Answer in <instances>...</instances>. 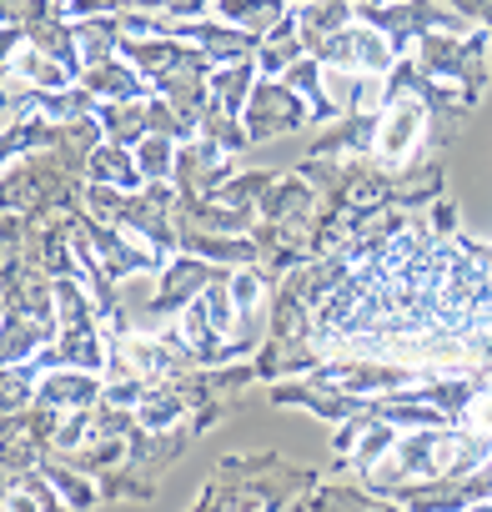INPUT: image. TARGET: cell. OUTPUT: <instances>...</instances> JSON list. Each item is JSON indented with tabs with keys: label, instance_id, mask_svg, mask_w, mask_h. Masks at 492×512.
Returning a JSON list of instances; mask_svg holds the SVG:
<instances>
[{
	"label": "cell",
	"instance_id": "17",
	"mask_svg": "<svg viewBox=\"0 0 492 512\" xmlns=\"http://www.w3.org/2000/svg\"><path fill=\"white\" fill-rule=\"evenodd\" d=\"M86 181H101V186H121V191H141V186H146V171H141V161H136V151H131V146L101 141V146L91 151Z\"/></svg>",
	"mask_w": 492,
	"mask_h": 512
},
{
	"label": "cell",
	"instance_id": "28",
	"mask_svg": "<svg viewBox=\"0 0 492 512\" xmlns=\"http://www.w3.org/2000/svg\"><path fill=\"white\" fill-rule=\"evenodd\" d=\"M121 36H126L121 16H86V21H76V46H81L86 66L121 56Z\"/></svg>",
	"mask_w": 492,
	"mask_h": 512
},
{
	"label": "cell",
	"instance_id": "37",
	"mask_svg": "<svg viewBox=\"0 0 492 512\" xmlns=\"http://www.w3.org/2000/svg\"><path fill=\"white\" fill-rule=\"evenodd\" d=\"M442 6H452V11L467 16L472 26H487V31H492V0H442Z\"/></svg>",
	"mask_w": 492,
	"mask_h": 512
},
{
	"label": "cell",
	"instance_id": "7",
	"mask_svg": "<svg viewBox=\"0 0 492 512\" xmlns=\"http://www.w3.org/2000/svg\"><path fill=\"white\" fill-rule=\"evenodd\" d=\"M221 272H231V267H216V262H206V256H196V251H176L171 262L156 272V292H151V307H146V332H156L161 322L181 317Z\"/></svg>",
	"mask_w": 492,
	"mask_h": 512
},
{
	"label": "cell",
	"instance_id": "34",
	"mask_svg": "<svg viewBox=\"0 0 492 512\" xmlns=\"http://www.w3.org/2000/svg\"><path fill=\"white\" fill-rule=\"evenodd\" d=\"M427 221H432V231H437L442 241H452V236H457V201L442 191V196L427 206Z\"/></svg>",
	"mask_w": 492,
	"mask_h": 512
},
{
	"label": "cell",
	"instance_id": "30",
	"mask_svg": "<svg viewBox=\"0 0 492 512\" xmlns=\"http://www.w3.org/2000/svg\"><path fill=\"white\" fill-rule=\"evenodd\" d=\"M156 492H161L156 477H141V472H131L126 462L101 477V502H156Z\"/></svg>",
	"mask_w": 492,
	"mask_h": 512
},
{
	"label": "cell",
	"instance_id": "26",
	"mask_svg": "<svg viewBox=\"0 0 492 512\" xmlns=\"http://www.w3.org/2000/svg\"><path fill=\"white\" fill-rule=\"evenodd\" d=\"M297 21H302V41L312 51L317 41H327L332 31H342V26L357 21V0H302Z\"/></svg>",
	"mask_w": 492,
	"mask_h": 512
},
{
	"label": "cell",
	"instance_id": "5",
	"mask_svg": "<svg viewBox=\"0 0 492 512\" xmlns=\"http://www.w3.org/2000/svg\"><path fill=\"white\" fill-rule=\"evenodd\" d=\"M241 121H246V131H252V141H257V146H262V141L297 136V131L317 126L312 101H307L292 81H282V76H262V81H257V91H252V101H246Z\"/></svg>",
	"mask_w": 492,
	"mask_h": 512
},
{
	"label": "cell",
	"instance_id": "21",
	"mask_svg": "<svg viewBox=\"0 0 492 512\" xmlns=\"http://www.w3.org/2000/svg\"><path fill=\"white\" fill-rule=\"evenodd\" d=\"M0 507H6V512H61L66 502H61L56 482L46 477V467H36V472H26V477L0 487Z\"/></svg>",
	"mask_w": 492,
	"mask_h": 512
},
{
	"label": "cell",
	"instance_id": "1",
	"mask_svg": "<svg viewBox=\"0 0 492 512\" xmlns=\"http://www.w3.org/2000/svg\"><path fill=\"white\" fill-rule=\"evenodd\" d=\"M317 482H322L317 467L287 462L277 447L226 452V457L216 462L211 482L201 487L196 507H201V512H211V507H226V512H241V507H297Z\"/></svg>",
	"mask_w": 492,
	"mask_h": 512
},
{
	"label": "cell",
	"instance_id": "27",
	"mask_svg": "<svg viewBox=\"0 0 492 512\" xmlns=\"http://www.w3.org/2000/svg\"><path fill=\"white\" fill-rule=\"evenodd\" d=\"M41 467H46V477L56 482V492H61V502H66V507H76V512H81V507H96V502H101V477L81 472V467H76V462H66L61 452H46V462H41Z\"/></svg>",
	"mask_w": 492,
	"mask_h": 512
},
{
	"label": "cell",
	"instance_id": "3",
	"mask_svg": "<svg viewBox=\"0 0 492 512\" xmlns=\"http://www.w3.org/2000/svg\"><path fill=\"white\" fill-rule=\"evenodd\" d=\"M487 51H492V31H487V26H472V31H427V36L412 46V61H417L432 81L452 86V91L477 111V101L487 96V81H492Z\"/></svg>",
	"mask_w": 492,
	"mask_h": 512
},
{
	"label": "cell",
	"instance_id": "31",
	"mask_svg": "<svg viewBox=\"0 0 492 512\" xmlns=\"http://www.w3.org/2000/svg\"><path fill=\"white\" fill-rule=\"evenodd\" d=\"M41 367L36 362H6V382H0V407L16 412V407H31L36 392H41Z\"/></svg>",
	"mask_w": 492,
	"mask_h": 512
},
{
	"label": "cell",
	"instance_id": "24",
	"mask_svg": "<svg viewBox=\"0 0 492 512\" xmlns=\"http://www.w3.org/2000/svg\"><path fill=\"white\" fill-rule=\"evenodd\" d=\"M96 116H101V126H106V141H116V146H131V151H136V146L151 136L146 96H141V101H101Z\"/></svg>",
	"mask_w": 492,
	"mask_h": 512
},
{
	"label": "cell",
	"instance_id": "12",
	"mask_svg": "<svg viewBox=\"0 0 492 512\" xmlns=\"http://www.w3.org/2000/svg\"><path fill=\"white\" fill-rule=\"evenodd\" d=\"M81 86H86L96 101H141V96L156 91V86H151L126 56H111V61L86 66V71H81Z\"/></svg>",
	"mask_w": 492,
	"mask_h": 512
},
{
	"label": "cell",
	"instance_id": "36",
	"mask_svg": "<svg viewBox=\"0 0 492 512\" xmlns=\"http://www.w3.org/2000/svg\"><path fill=\"white\" fill-rule=\"evenodd\" d=\"M462 427H477V432H492V382L472 397V407H467V417H462Z\"/></svg>",
	"mask_w": 492,
	"mask_h": 512
},
{
	"label": "cell",
	"instance_id": "6",
	"mask_svg": "<svg viewBox=\"0 0 492 512\" xmlns=\"http://www.w3.org/2000/svg\"><path fill=\"white\" fill-rule=\"evenodd\" d=\"M372 156L382 166H417L432 156V116L422 101L402 96V101H387L382 106V121H377V141H372Z\"/></svg>",
	"mask_w": 492,
	"mask_h": 512
},
{
	"label": "cell",
	"instance_id": "39",
	"mask_svg": "<svg viewBox=\"0 0 492 512\" xmlns=\"http://www.w3.org/2000/svg\"><path fill=\"white\" fill-rule=\"evenodd\" d=\"M297 6H302V0H297Z\"/></svg>",
	"mask_w": 492,
	"mask_h": 512
},
{
	"label": "cell",
	"instance_id": "4",
	"mask_svg": "<svg viewBox=\"0 0 492 512\" xmlns=\"http://www.w3.org/2000/svg\"><path fill=\"white\" fill-rule=\"evenodd\" d=\"M86 201V176L71 171L56 151H26L6 161V206L26 211L31 221H46L56 211H71Z\"/></svg>",
	"mask_w": 492,
	"mask_h": 512
},
{
	"label": "cell",
	"instance_id": "18",
	"mask_svg": "<svg viewBox=\"0 0 492 512\" xmlns=\"http://www.w3.org/2000/svg\"><path fill=\"white\" fill-rule=\"evenodd\" d=\"M257 81H262L257 56L231 61V66H216V71H211V106H221V111L241 116V111H246V101H252V91H257Z\"/></svg>",
	"mask_w": 492,
	"mask_h": 512
},
{
	"label": "cell",
	"instance_id": "20",
	"mask_svg": "<svg viewBox=\"0 0 492 512\" xmlns=\"http://www.w3.org/2000/svg\"><path fill=\"white\" fill-rule=\"evenodd\" d=\"M56 342V327L31 317V312H16L6 307V332H0V347H6V362H31L41 347Z\"/></svg>",
	"mask_w": 492,
	"mask_h": 512
},
{
	"label": "cell",
	"instance_id": "8",
	"mask_svg": "<svg viewBox=\"0 0 492 512\" xmlns=\"http://www.w3.org/2000/svg\"><path fill=\"white\" fill-rule=\"evenodd\" d=\"M317 216H322V191L292 166L277 171V181L262 196V221H272L282 236H292L307 256H312V236H317Z\"/></svg>",
	"mask_w": 492,
	"mask_h": 512
},
{
	"label": "cell",
	"instance_id": "19",
	"mask_svg": "<svg viewBox=\"0 0 492 512\" xmlns=\"http://www.w3.org/2000/svg\"><path fill=\"white\" fill-rule=\"evenodd\" d=\"M302 56H307V41H302V21H297V11H292L287 21H277V26L262 36L257 66H262V76H287L292 61H302Z\"/></svg>",
	"mask_w": 492,
	"mask_h": 512
},
{
	"label": "cell",
	"instance_id": "35",
	"mask_svg": "<svg viewBox=\"0 0 492 512\" xmlns=\"http://www.w3.org/2000/svg\"><path fill=\"white\" fill-rule=\"evenodd\" d=\"M126 0H66V16L71 21H86V16H121Z\"/></svg>",
	"mask_w": 492,
	"mask_h": 512
},
{
	"label": "cell",
	"instance_id": "15",
	"mask_svg": "<svg viewBox=\"0 0 492 512\" xmlns=\"http://www.w3.org/2000/svg\"><path fill=\"white\" fill-rule=\"evenodd\" d=\"M181 241V251H196V256H206V262H216V267H257V236L246 231V236H226V231H181L176 236Z\"/></svg>",
	"mask_w": 492,
	"mask_h": 512
},
{
	"label": "cell",
	"instance_id": "11",
	"mask_svg": "<svg viewBox=\"0 0 492 512\" xmlns=\"http://www.w3.org/2000/svg\"><path fill=\"white\" fill-rule=\"evenodd\" d=\"M41 402L61 407V412H86L106 397V372H86V367H51L41 377Z\"/></svg>",
	"mask_w": 492,
	"mask_h": 512
},
{
	"label": "cell",
	"instance_id": "32",
	"mask_svg": "<svg viewBox=\"0 0 492 512\" xmlns=\"http://www.w3.org/2000/svg\"><path fill=\"white\" fill-rule=\"evenodd\" d=\"M176 151H181V141H176V136L151 131V136L136 146V161H141L146 181H171V176H176Z\"/></svg>",
	"mask_w": 492,
	"mask_h": 512
},
{
	"label": "cell",
	"instance_id": "13",
	"mask_svg": "<svg viewBox=\"0 0 492 512\" xmlns=\"http://www.w3.org/2000/svg\"><path fill=\"white\" fill-rule=\"evenodd\" d=\"M377 121H382V111H352V116L322 126V136L312 141L307 156H362L377 141Z\"/></svg>",
	"mask_w": 492,
	"mask_h": 512
},
{
	"label": "cell",
	"instance_id": "10",
	"mask_svg": "<svg viewBox=\"0 0 492 512\" xmlns=\"http://www.w3.org/2000/svg\"><path fill=\"white\" fill-rule=\"evenodd\" d=\"M236 166V151H226V146H216V141H206L201 131L191 136V141H181V151H176V191H196V196H211L226 176H236L231 171Z\"/></svg>",
	"mask_w": 492,
	"mask_h": 512
},
{
	"label": "cell",
	"instance_id": "33",
	"mask_svg": "<svg viewBox=\"0 0 492 512\" xmlns=\"http://www.w3.org/2000/svg\"><path fill=\"white\" fill-rule=\"evenodd\" d=\"M131 11H161V16H176V21H196V16L216 11V0H136Z\"/></svg>",
	"mask_w": 492,
	"mask_h": 512
},
{
	"label": "cell",
	"instance_id": "23",
	"mask_svg": "<svg viewBox=\"0 0 492 512\" xmlns=\"http://www.w3.org/2000/svg\"><path fill=\"white\" fill-rule=\"evenodd\" d=\"M26 41H31L36 51H46V56L66 61L76 76L86 71L81 46H76V21H71V16H46V21H31V26H26Z\"/></svg>",
	"mask_w": 492,
	"mask_h": 512
},
{
	"label": "cell",
	"instance_id": "38",
	"mask_svg": "<svg viewBox=\"0 0 492 512\" xmlns=\"http://www.w3.org/2000/svg\"><path fill=\"white\" fill-rule=\"evenodd\" d=\"M357 6H387V0H357Z\"/></svg>",
	"mask_w": 492,
	"mask_h": 512
},
{
	"label": "cell",
	"instance_id": "22",
	"mask_svg": "<svg viewBox=\"0 0 492 512\" xmlns=\"http://www.w3.org/2000/svg\"><path fill=\"white\" fill-rule=\"evenodd\" d=\"M297 11V0H216V11L211 16H221V21H231V26H241V31H257V36H267L277 21H287Z\"/></svg>",
	"mask_w": 492,
	"mask_h": 512
},
{
	"label": "cell",
	"instance_id": "16",
	"mask_svg": "<svg viewBox=\"0 0 492 512\" xmlns=\"http://www.w3.org/2000/svg\"><path fill=\"white\" fill-rule=\"evenodd\" d=\"M397 437H402V427L392 422V417H382L377 407H372V417H367V427H362V437L352 442V452L347 457H337V472H352V477H362V472H372L392 447H397Z\"/></svg>",
	"mask_w": 492,
	"mask_h": 512
},
{
	"label": "cell",
	"instance_id": "14",
	"mask_svg": "<svg viewBox=\"0 0 492 512\" xmlns=\"http://www.w3.org/2000/svg\"><path fill=\"white\" fill-rule=\"evenodd\" d=\"M6 76H16V81H26V86H41V91H66V86L81 81L66 61L36 51L31 41H21L16 51H6Z\"/></svg>",
	"mask_w": 492,
	"mask_h": 512
},
{
	"label": "cell",
	"instance_id": "29",
	"mask_svg": "<svg viewBox=\"0 0 492 512\" xmlns=\"http://www.w3.org/2000/svg\"><path fill=\"white\" fill-rule=\"evenodd\" d=\"M201 136L216 141V146H226V151H236V156H246V151L257 146L252 131H246V121L231 116V111H221V106H206V111H201Z\"/></svg>",
	"mask_w": 492,
	"mask_h": 512
},
{
	"label": "cell",
	"instance_id": "9",
	"mask_svg": "<svg viewBox=\"0 0 492 512\" xmlns=\"http://www.w3.org/2000/svg\"><path fill=\"white\" fill-rule=\"evenodd\" d=\"M312 56H317L322 66H352V71H377V76H387V71L397 66L392 41H387L377 26H367V21H352V26L332 31L327 41L312 46Z\"/></svg>",
	"mask_w": 492,
	"mask_h": 512
},
{
	"label": "cell",
	"instance_id": "2",
	"mask_svg": "<svg viewBox=\"0 0 492 512\" xmlns=\"http://www.w3.org/2000/svg\"><path fill=\"white\" fill-rule=\"evenodd\" d=\"M86 206L116 226H126L136 241H146L161 262L181 251L176 241V181H146L141 191H121V186H101L86 181Z\"/></svg>",
	"mask_w": 492,
	"mask_h": 512
},
{
	"label": "cell",
	"instance_id": "25",
	"mask_svg": "<svg viewBox=\"0 0 492 512\" xmlns=\"http://www.w3.org/2000/svg\"><path fill=\"white\" fill-rule=\"evenodd\" d=\"M297 507H302V512H317V507H367V512H382V507H397V502L382 497V492H372V487L357 477V482H317Z\"/></svg>",
	"mask_w": 492,
	"mask_h": 512
}]
</instances>
